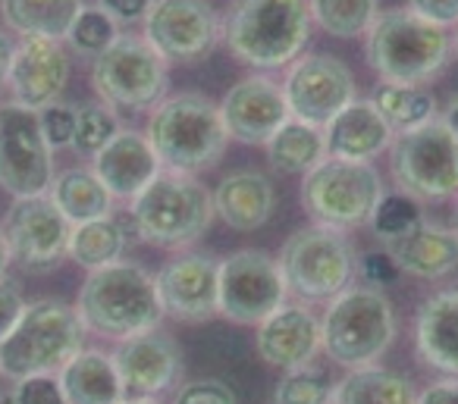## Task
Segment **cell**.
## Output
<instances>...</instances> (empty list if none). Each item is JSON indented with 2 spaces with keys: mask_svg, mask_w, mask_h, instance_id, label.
Listing matches in <instances>:
<instances>
[{
  "mask_svg": "<svg viewBox=\"0 0 458 404\" xmlns=\"http://www.w3.org/2000/svg\"><path fill=\"white\" fill-rule=\"evenodd\" d=\"M76 314L85 332L123 341L129 335L157 329L164 307L151 273L132 260H116L85 276L76 298Z\"/></svg>",
  "mask_w": 458,
  "mask_h": 404,
  "instance_id": "6da1fadb",
  "label": "cell"
},
{
  "mask_svg": "<svg viewBox=\"0 0 458 404\" xmlns=\"http://www.w3.org/2000/svg\"><path fill=\"white\" fill-rule=\"evenodd\" d=\"M311 38L308 0H233L223 20L229 54L255 70H280L301 57Z\"/></svg>",
  "mask_w": 458,
  "mask_h": 404,
  "instance_id": "7a4b0ae2",
  "label": "cell"
},
{
  "mask_svg": "<svg viewBox=\"0 0 458 404\" xmlns=\"http://www.w3.org/2000/svg\"><path fill=\"white\" fill-rule=\"evenodd\" d=\"M145 139L157 154L160 170L182 176H195L198 170L214 166L229 145L220 107L198 91L164 97L151 110Z\"/></svg>",
  "mask_w": 458,
  "mask_h": 404,
  "instance_id": "3957f363",
  "label": "cell"
},
{
  "mask_svg": "<svg viewBox=\"0 0 458 404\" xmlns=\"http://www.w3.org/2000/svg\"><path fill=\"white\" fill-rule=\"evenodd\" d=\"M85 348V326L76 307L57 298L26 304L10 335L0 341V376H57Z\"/></svg>",
  "mask_w": 458,
  "mask_h": 404,
  "instance_id": "277c9868",
  "label": "cell"
},
{
  "mask_svg": "<svg viewBox=\"0 0 458 404\" xmlns=\"http://www.w3.org/2000/svg\"><path fill=\"white\" fill-rule=\"evenodd\" d=\"M452 54L449 29L420 20L408 7L377 13L368 29V63L380 82L427 85L445 70Z\"/></svg>",
  "mask_w": 458,
  "mask_h": 404,
  "instance_id": "5b68a950",
  "label": "cell"
},
{
  "mask_svg": "<svg viewBox=\"0 0 458 404\" xmlns=\"http://www.w3.org/2000/svg\"><path fill=\"white\" fill-rule=\"evenodd\" d=\"M395 339V310L380 289L349 285L320 316V345L345 370L374 366Z\"/></svg>",
  "mask_w": 458,
  "mask_h": 404,
  "instance_id": "8992f818",
  "label": "cell"
},
{
  "mask_svg": "<svg viewBox=\"0 0 458 404\" xmlns=\"http://www.w3.org/2000/svg\"><path fill=\"white\" fill-rule=\"evenodd\" d=\"M214 220V198L195 176L160 173L129 201L132 235L154 248H185L198 241Z\"/></svg>",
  "mask_w": 458,
  "mask_h": 404,
  "instance_id": "52a82bcc",
  "label": "cell"
},
{
  "mask_svg": "<svg viewBox=\"0 0 458 404\" xmlns=\"http://www.w3.org/2000/svg\"><path fill=\"white\" fill-rule=\"evenodd\" d=\"M383 198V179L374 164L324 157L301 179V207L318 226L339 232L361 229Z\"/></svg>",
  "mask_w": 458,
  "mask_h": 404,
  "instance_id": "ba28073f",
  "label": "cell"
},
{
  "mask_svg": "<svg viewBox=\"0 0 458 404\" xmlns=\"http://www.w3.org/2000/svg\"><path fill=\"white\" fill-rule=\"evenodd\" d=\"M280 273L286 289L305 301H330L355 279L358 260L345 232L330 226H308L289 235L280 251Z\"/></svg>",
  "mask_w": 458,
  "mask_h": 404,
  "instance_id": "9c48e42d",
  "label": "cell"
},
{
  "mask_svg": "<svg viewBox=\"0 0 458 404\" xmlns=\"http://www.w3.org/2000/svg\"><path fill=\"white\" fill-rule=\"evenodd\" d=\"M166 60L141 35H120L91 60V88L114 110H154L166 97Z\"/></svg>",
  "mask_w": 458,
  "mask_h": 404,
  "instance_id": "30bf717a",
  "label": "cell"
},
{
  "mask_svg": "<svg viewBox=\"0 0 458 404\" xmlns=\"http://www.w3.org/2000/svg\"><path fill=\"white\" fill-rule=\"evenodd\" d=\"M389 170L395 189L418 204L449 201L458 195V141L437 116L427 126L395 135Z\"/></svg>",
  "mask_w": 458,
  "mask_h": 404,
  "instance_id": "8fae6325",
  "label": "cell"
},
{
  "mask_svg": "<svg viewBox=\"0 0 458 404\" xmlns=\"http://www.w3.org/2000/svg\"><path fill=\"white\" fill-rule=\"evenodd\" d=\"M54 176V151L38 114L13 101L0 104V189L10 198L47 195Z\"/></svg>",
  "mask_w": 458,
  "mask_h": 404,
  "instance_id": "7c38bea8",
  "label": "cell"
},
{
  "mask_svg": "<svg viewBox=\"0 0 458 404\" xmlns=\"http://www.w3.org/2000/svg\"><path fill=\"white\" fill-rule=\"evenodd\" d=\"M0 232L7 239L13 264L32 273H47L66 260L72 223L60 214L51 195H32L13 198L0 220Z\"/></svg>",
  "mask_w": 458,
  "mask_h": 404,
  "instance_id": "4fadbf2b",
  "label": "cell"
},
{
  "mask_svg": "<svg viewBox=\"0 0 458 404\" xmlns=\"http://www.w3.org/2000/svg\"><path fill=\"white\" fill-rule=\"evenodd\" d=\"M289 298L280 264L261 251H236L220 260V314L239 326H258Z\"/></svg>",
  "mask_w": 458,
  "mask_h": 404,
  "instance_id": "5bb4252c",
  "label": "cell"
},
{
  "mask_svg": "<svg viewBox=\"0 0 458 404\" xmlns=\"http://www.w3.org/2000/svg\"><path fill=\"white\" fill-rule=\"evenodd\" d=\"M141 38L170 63L208 57L223 35V22L210 0H154L141 20Z\"/></svg>",
  "mask_w": 458,
  "mask_h": 404,
  "instance_id": "9a60e30c",
  "label": "cell"
},
{
  "mask_svg": "<svg viewBox=\"0 0 458 404\" xmlns=\"http://www.w3.org/2000/svg\"><path fill=\"white\" fill-rule=\"evenodd\" d=\"M283 97L293 120L324 129L339 110L355 101V76L330 54H305L289 63Z\"/></svg>",
  "mask_w": 458,
  "mask_h": 404,
  "instance_id": "2e32d148",
  "label": "cell"
},
{
  "mask_svg": "<svg viewBox=\"0 0 458 404\" xmlns=\"http://www.w3.org/2000/svg\"><path fill=\"white\" fill-rule=\"evenodd\" d=\"M160 307L179 323H204L220 314V260L208 254L173 257L154 276Z\"/></svg>",
  "mask_w": 458,
  "mask_h": 404,
  "instance_id": "e0dca14e",
  "label": "cell"
},
{
  "mask_svg": "<svg viewBox=\"0 0 458 404\" xmlns=\"http://www.w3.org/2000/svg\"><path fill=\"white\" fill-rule=\"evenodd\" d=\"M72 76V57L64 41L51 38H20L10 70L7 88L10 101L29 110H45L64 97Z\"/></svg>",
  "mask_w": 458,
  "mask_h": 404,
  "instance_id": "ac0fdd59",
  "label": "cell"
},
{
  "mask_svg": "<svg viewBox=\"0 0 458 404\" xmlns=\"http://www.w3.org/2000/svg\"><path fill=\"white\" fill-rule=\"evenodd\" d=\"M114 366L120 373V383L126 398H157L179 379L182 370V354L173 335L160 332V329H148V332L129 335L116 345L110 354Z\"/></svg>",
  "mask_w": 458,
  "mask_h": 404,
  "instance_id": "d6986e66",
  "label": "cell"
},
{
  "mask_svg": "<svg viewBox=\"0 0 458 404\" xmlns=\"http://www.w3.org/2000/svg\"><path fill=\"white\" fill-rule=\"evenodd\" d=\"M216 107L229 139H236L239 145H267L276 129L293 120L283 85H276L270 76H249L236 82Z\"/></svg>",
  "mask_w": 458,
  "mask_h": 404,
  "instance_id": "ffe728a7",
  "label": "cell"
},
{
  "mask_svg": "<svg viewBox=\"0 0 458 404\" xmlns=\"http://www.w3.org/2000/svg\"><path fill=\"white\" fill-rule=\"evenodd\" d=\"M324 351L320 345V316L305 304H283L264 323H258V354L264 364L289 373L314 364Z\"/></svg>",
  "mask_w": 458,
  "mask_h": 404,
  "instance_id": "44dd1931",
  "label": "cell"
},
{
  "mask_svg": "<svg viewBox=\"0 0 458 404\" xmlns=\"http://www.w3.org/2000/svg\"><path fill=\"white\" fill-rule=\"evenodd\" d=\"M91 170L114 195V201H132L164 173L145 132H135V129H120L91 157Z\"/></svg>",
  "mask_w": 458,
  "mask_h": 404,
  "instance_id": "7402d4cb",
  "label": "cell"
},
{
  "mask_svg": "<svg viewBox=\"0 0 458 404\" xmlns=\"http://www.w3.org/2000/svg\"><path fill=\"white\" fill-rule=\"evenodd\" d=\"M324 135L327 157L358 160V164H370L374 157L386 154L395 139V132L380 116V110L370 101H358V97L327 122Z\"/></svg>",
  "mask_w": 458,
  "mask_h": 404,
  "instance_id": "603a6c76",
  "label": "cell"
},
{
  "mask_svg": "<svg viewBox=\"0 0 458 404\" xmlns=\"http://www.w3.org/2000/svg\"><path fill=\"white\" fill-rule=\"evenodd\" d=\"M414 345L427 366L445 376H458V289L437 291L420 304Z\"/></svg>",
  "mask_w": 458,
  "mask_h": 404,
  "instance_id": "cb8c5ba5",
  "label": "cell"
},
{
  "mask_svg": "<svg viewBox=\"0 0 458 404\" xmlns=\"http://www.w3.org/2000/svg\"><path fill=\"white\" fill-rule=\"evenodd\" d=\"M210 198H214V216H220L236 232H255L276 210L274 185L258 170H242L226 176L210 191Z\"/></svg>",
  "mask_w": 458,
  "mask_h": 404,
  "instance_id": "d4e9b609",
  "label": "cell"
},
{
  "mask_svg": "<svg viewBox=\"0 0 458 404\" xmlns=\"http://www.w3.org/2000/svg\"><path fill=\"white\" fill-rule=\"evenodd\" d=\"M399 273L418 279H443L458 266V229L418 226L408 239L386 245Z\"/></svg>",
  "mask_w": 458,
  "mask_h": 404,
  "instance_id": "484cf974",
  "label": "cell"
},
{
  "mask_svg": "<svg viewBox=\"0 0 458 404\" xmlns=\"http://www.w3.org/2000/svg\"><path fill=\"white\" fill-rule=\"evenodd\" d=\"M66 404H120L126 398L114 358L98 348H82L64 370L57 373Z\"/></svg>",
  "mask_w": 458,
  "mask_h": 404,
  "instance_id": "4316f807",
  "label": "cell"
},
{
  "mask_svg": "<svg viewBox=\"0 0 458 404\" xmlns=\"http://www.w3.org/2000/svg\"><path fill=\"white\" fill-rule=\"evenodd\" d=\"M82 0H0V20L16 38L66 41Z\"/></svg>",
  "mask_w": 458,
  "mask_h": 404,
  "instance_id": "83f0119b",
  "label": "cell"
},
{
  "mask_svg": "<svg viewBox=\"0 0 458 404\" xmlns=\"http://www.w3.org/2000/svg\"><path fill=\"white\" fill-rule=\"evenodd\" d=\"M47 195H51V201L57 204V210L72 226L114 216V204H116L114 195L104 189V182L95 176L91 166H76V170H66L60 176H54Z\"/></svg>",
  "mask_w": 458,
  "mask_h": 404,
  "instance_id": "f1b7e54d",
  "label": "cell"
},
{
  "mask_svg": "<svg viewBox=\"0 0 458 404\" xmlns=\"http://www.w3.org/2000/svg\"><path fill=\"white\" fill-rule=\"evenodd\" d=\"M418 391L402 373L383 366L349 370L333 385V404H414Z\"/></svg>",
  "mask_w": 458,
  "mask_h": 404,
  "instance_id": "f546056e",
  "label": "cell"
},
{
  "mask_svg": "<svg viewBox=\"0 0 458 404\" xmlns=\"http://www.w3.org/2000/svg\"><path fill=\"white\" fill-rule=\"evenodd\" d=\"M264 147H267V160L276 173H283V176L301 173L305 176L327 157V135L320 126L289 120L286 126L276 129V135Z\"/></svg>",
  "mask_w": 458,
  "mask_h": 404,
  "instance_id": "4dcf8cb0",
  "label": "cell"
},
{
  "mask_svg": "<svg viewBox=\"0 0 458 404\" xmlns=\"http://www.w3.org/2000/svg\"><path fill=\"white\" fill-rule=\"evenodd\" d=\"M129 229L123 226L114 216H104V220L79 223L70 232V251L66 257L72 264H79L82 270H101L116 260H123V248H126Z\"/></svg>",
  "mask_w": 458,
  "mask_h": 404,
  "instance_id": "1f68e13d",
  "label": "cell"
},
{
  "mask_svg": "<svg viewBox=\"0 0 458 404\" xmlns=\"http://www.w3.org/2000/svg\"><path fill=\"white\" fill-rule=\"evenodd\" d=\"M370 104L380 110V116L389 122L395 135L411 132V129H420L430 120H437V101H433L430 91L418 88V85L380 82Z\"/></svg>",
  "mask_w": 458,
  "mask_h": 404,
  "instance_id": "d6a6232c",
  "label": "cell"
},
{
  "mask_svg": "<svg viewBox=\"0 0 458 404\" xmlns=\"http://www.w3.org/2000/svg\"><path fill=\"white\" fill-rule=\"evenodd\" d=\"M311 20L336 38H361L374 26L380 4L377 0H308Z\"/></svg>",
  "mask_w": 458,
  "mask_h": 404,
  "instance_id": "836d02e7",
  "label": "cell"
},
{
  "mask_svg": "<svg viewBox=\"0 0 458 404\" xmlns=\"http://www.w3.org/2000/svg\"><path fill=\"white\" fill-rule=\"evenodd\" d=\"M418 226H424V216H420V204L414 198L393 191V195H383L380 204L370 214V229L383 245H395V241L408 239Z\"/></svg>",
  "mask_w": 458,
  "mask_h": 404,
  "instance_id": "e575fe53",
  "label": "cell"
},
{
  "mask_svg": "<svg viewBox=\"0 0 458 404\" xmlns=\"http://www.w3.org/2000/svg\"><path fill=\"white\" fill-rule=\"evenodd\" d=\"M120 38V22L101 7H82L72 22L70 35H66L64 45H70L79 57H91L95 60L98 54L107 51L114 41Z\"/></svg>",
  "mask_w": 458,
  "mask_h": 404,
  "instance_id": "d590c367",
  "label": "cell"
},
{
  "mask_svg": "<svg viewBox=\"0 0 458 404\" xmlns=\"http://www.w3.org/2000/svg\"><path fill=\"white\" fill-rule=\"evenodd\" d=\"M333 385L336 383L330 379V373L320 366H299L283 373L274 391V404H333Z\"/></svg>",
  "mask_w": 458,
  "mask_h": 404,
  "instance_id": "8d00e7d4",
  "label": "cell"
},
{
  "mask_svg": "<svg viewBox=\"0 0 458 404\" xmlns=\"http://www.w3.org/2000/svg\"><path fill=\"white\" fill-rule=\"evenodd\" d=\"M120 132L116 110L107 104H82L76 107V132H72V151L82 157H95L114 135Z\"/></svg>",
  "mask_w": 458,
  "mask_h": 404,
  "instance_id": "74e56055",
  "label": "cell"
},
{
  "mask_svg": "<svg viewBox=\"0 0 458 404\" xmlns=\"http://www.w3.org/2000/svg\"><path fill=\"white\" fill-rule=\"evenodd\" d=\"M38 122H41V135L51 145V151L57 147H70L72 145V132H76V107L72 104H51V107L38 110Z\"/></svg>",
  "mask_w": 458,
  "mask_h": 404,
  "instance_id": "f35d334b",
  "label": "cell"
},
{
  "mask_svg": "<svg viewBox=\"0 0 458 404\" xmlns=\"http://www.w3.org/2000/svg\"><path fill=\"white\" fill-rule=\"evenodd\" d=\"M10 398H13V404H66L64 389H60L57 376H26V379H16Z\"/></svg>",
  "mask_w": 458,
  "mask_h": 404,
  "instance_id": "ab89813d",
  "label": "cell"
},
{
  "mask_svg": "<svg viewBox=\"0 0 458 404\" xmlns=\"http://www.w3.org/2000/svg\"><path fill=\"white\" fill-rule=\"evenodd\" d=\"M173 404H239L236 391L220 379H195L176 391Z\"/></svg>",
  "mask_w": 458,
  "mask_h": 404,
  "instance_id": "60d3db41",
  "label": "cell"
},
{
  "mask_svg": "<svg viewBox=\"0 0 458 404\" xmlns=\"http://www.w3.org/2000/svg\"><path fill=\"white\" fill-rule=\"evenodd\" d=\"M355 273H361L368 289H383V285H393L399 279V266L393 264L389 251H368Z\"/></svg>",
  "mask_w": 458,
  "mask_h": 404,
  "instance_id": "b9f144b4",
  "label": "cell"
},
{
  "mask_svg": "<svg viewBox=\"0 0 458 404\" xmlns=\"http://www.w3.org/2000/svg\"><path fill=\"white\" fill-rule=\"evenodd\" d=\"M26 298H22V289L16 279L10 276H0V341L7 339L10 329L16 326V320L22 316L26 310Z\"/></svg>",
  "mask_w": 458,
  "mask_h": 404,
  "instance_id": "7bdbcfd3",
  "label": "cell"
},
{
  "mask_svg": "<svg viewBox=\"0 0 458 404\" xmlns=\"http://www.w3.org/2000/svg\"><path fill=\"white\" fill-rule=\"evenodd\" d=\"M408 10L437 26H458V0H408Z\"/></svg>",
  "mask_w": 458,
  "mask_h": 404,
  "instance_id": "ee69618b",
  "label": "cell"
},
{
  "mask_svg": "<svg viewBox=\"0 0 458 404\" xmlns=\"http://www.w3.org/2000/svg\"><path fill=\"white\" fill-rule=\"evenodd\" d=\"M151 4L154 0H101L98 7L107 10L116 22H135V20H145Z\"/></svg>",
  "mask_w": 458,
  "mask_h": 404,
  "instance_id": "f6af8a7d",
  "label": "cell"
},
{
  "mask_svg": "<svg viewBox=\"0 0 458 404\" xmlns=\"http://www.w3.org/2000/svg\"><path fill=\"white\" fill-rule=\"evenodd\" d=\"M414 404H458V376L439 379V383L427 385Z\"/></svg>",
  "mask_w": 458,
  "mask_h": 404,
  "instance_id": "bcb514c9",
  "label": "cell"
},
{
  "mask_svg": "<svg viewBox=\"0 0 458 404\" xmlns=\"http://www.w3.org/2000/svg\"><path fill=\"white\" fill-rule=\"evenodd\" d=\"M16 38L13 32L7 29H0V88H7V79H10V70H13V57H16Z\"/></svg>",
  "mask_w": 458,
  "mask_h": 404,
  "instance_id": "7dc6e473",
  "label": "cell"
},
{
  "mask_svg": "<svg viewBox=\"0 0 458 404\" xmlns=\"http://www.w3.org/2000/svg\"><path fill=\"white\" fill-rule=\"evenodd\" d=\"M439 120H443V126L452 132V139L458 141V95L445 104V110H443V116H439Z\"/></svg>",
  "mask_w": 458,
  "mask_h": 404,
  "instance_id": "c3c4849f",
  "label": "cell"
},
{
  "mask_svg": "<svg viewBox=\"0 0 458 404\" xmlns=\"http://www.w3.org/2000/svg\"><path fill=\"white\" fill-rule=\"evenodd\" d=\"M10 264H13V257H10V248H7V239H4V232H0V276H7Z\"/></svg>",
  "mask_w": 458,
  "mask_h": 404,
  "instance_id": "681fc988",
  "label": "cell"
},
{
  "mask_svg": "<svg viewBox=\"0 0 458 404\" xmlns=\"http://www.w3.org/2000/svg\"><path fill=\"white\" fill-rule=\"evenodd\" d=\"M120 404H160L157 398H123Z\"/></svg>",
  "mask_w": 458,
  "mask_h": 404,
  "instance_id": "f907efd6",
  "label": "cell"
},
{
  "mask_svg": "<svg viewBox=\"0 0 458 404\" xmlns=\"http://www.w3.org/2000/svg\"><path fill=\"white\" fill-rule=\"evenodd\" d=\"M0 404H13V398H10V395H0Z\"/></svg>",
  "mask_w": 458,
  "mask_h": 404,
  "instance_id": "816d5d0a",
  "label": "cell"
},
{
  "mask_svg": "<svg viewBox=\"0 0 458 404\" xmlns=\"http://www.w3.org/2000/svg\"><path fill=\"white\" fill-rule=\"evenodd\" d=\"M455 51H458V32H455Z\"/></svg>",
  "mask_w": 458,
  "mask_h": 404,
  "instance_id": "f5cc1de1",
  "label": "cell"
},
{
  "mask_svg": "<svg viewBox=\"0 0 458 404\" xmlns=\"http://www.w3.org/2000/svg\"><path fill=\"white\" fill-rule=\"evenodd\" d=\"M455 216H458V207H455Z\"/></svg>",
  "mask_w": 458,
  "mask_h": 404,
  "instance_id": "db71d44e",
  "label": "cell"
}]
</instances>
